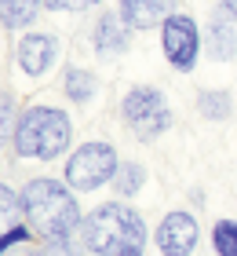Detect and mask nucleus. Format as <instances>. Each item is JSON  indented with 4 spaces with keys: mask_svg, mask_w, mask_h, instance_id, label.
I'll list each match as a JSON object with an SVG mask.
<instances>
[{
    "mask_svg": "<svg viewBox=\"0 0 237 256\" xmlns=\"http://www.w3.org/2000/svg\"><path fill=\"white\" fill-rule=\"evenodd\" d=\"M18 202H22V224L40 242H73V234L84 224V212H80L73 187L66 180L37 176L18 190Z\"/></svg>",
    "mask_w": 237,
    "mask_h": 256,
    "instance_id": "nucleus-1",
    "label": "nucleus"
},
{
    "mask_svg": "<svg viewBox=\"0 0 237 256\" xmlns=\"http://www.w3.org/2000/svg\"><path fill=\"white\" fill-rule=\"evenodd\" d=\"M80 238L91 256H142L146 252V224L135 208L121 202H102L84 212Z\"/></svg>",
    "mask_w": 237,
    "mask_h": 256,
    "instance_id": "nucleus-2",
    "label": "nucleus"
},
{
    "mask_svg": "<svg viewBox=\"0 0 237 256\" xmlns=\"http://www.w3.org/2000/svg\"><path fill=\"white\" fill-rule=\"evenodd\" d=\"M69 143H73V121H69L66 110L58 106H26L15 118V136H11V146H15L18 158L29 161H55L62 158Z\"/></svg>",
    "mask_w": 237,
    "mask_h": 256,
    "instance_id": "nucleus-3",
    "label": "nucleus"
},
{
    "mask_svg": "<svg viewBox=\"0 0 237 256\" xmlns=\"http://www.w3.org/2000/svg\"><path fill=\"white\" fill-rule=\"evenodd\" d=\"M121 118H124L128 132H132L139 143H153V139H161L172 128V106H168V99H164L161 88L135 84V88H128L124 99H121Z\"/></svg>",
    "mask_w": 237,
    "mask_h": 256,
    "instance_id": "nucleus-4",
    "label": "nucleus"
},
{
    "mask_svg": "<svg viewBox=\"0 0 237 256\" xmlns=\"http://www.w3.org/2000/svg\"><path fill=\"white\" fill-rule=\"evenodd\" d=\"M117 168H121L117 150L110 143H102V139H91V143H80L73 154L66 158L62 180L73 190H99L106 183H113Z\"/></svg>",
    "mask_w": 237,
    "mask_h": 256,
    "instance_id": "nucleus-5",
    "label": "nucleus"
},
{
    "mask_svg": "<svg viewBox=\"0 0 237 256\" xmlns=\"http://www.w3.org/2000/svg\"><path fill=\"white\" fill-rule=\"evenodd\" d=\"M201 37L197 22L186 15V11H172L168 18H164L161 26V52L164 59H168L172 70H179V74H190V70L197 66V55H201Z\"/></svg>",
    "mask_w": 237,
    "mask_h": 256,
    "instance_id": "nucleus-6",
    "label": "nucleus"
},
{
    "mask_svg": "<svg viewBox=\"0 0 237 256\" xmlns=\"http://www.w3.org/2000/svg\"><path fill=\"white\" fill-rule=\"evenodd\" d=\"M197 238H201L197 216L186 212V208L168 212L161 220V227H157V249H161V256H194Z\"/></svg>",
    "mask_w": 237,
    "mask_h": 256,
    "instance_id": "nucleus-7",
    "label": "nucleus"
},
{
    "mask_svg": "<svg viewBox=\"0 0 237 256\" xmlns=\"http://www.w3.org/2000/svg\"><path fill=\"white\" fill-rule=\"evenodd\" d=\"M58 59V37L55 33H22L18 48H15V62L26 77H44Z\"/></svg>",
    "mask_w": 237,
    "mask_h": 256,
    "instance_id": "nucleus-8",
    "label": "nucleus"
},
{
    "mask_svg": "<svg viewBox=\"0 0 237 256\" xmlns=\"http://www.w3.org/2000/svg\"><path fill=\"white\" fill-rule=\"evenodd\" d=\"M128 37H132V26L121 18V11H99L91 26V48L95 55H121L128 52Z\"/></svg>",
    "mask_w": 237,
    "mask_h": 256,
    "instance_id": "nucleus-9",
    "label": "nucleus"
},
{
    "mask_svg": "<svg viewBox=\"0 0 237 256\" xmlns=\"http://www.w3.org/2000/svg\"><path fill=\"white\" fill-rule=\"evenodd\" d=\"M205 48L216 62H230L237 55V30H234V15L227 11H212L208 18V33H205Z\"/></svg>",
    "mask_w": 237,
    "mask_h": 256,
    "instance_id": "nucleus-10",
    "label": "nucleus"
},
{
    "mask_svg": "<svg viewBox=\"0 0 237 256\" xmlns=\"http://www.w3.org/2000/svg\"><path fill=\"white\" fill-rule=\"evenodd\" d=\"M117 11L132 30H153L164 26V18L175 11V0H121Z\"/></svg>",
    "mask_w": 237,
    "mask_h": 256,
    "instance_id": "nucleus-11",
    "label": "nucleus"
},
{
    "mask_svg": "<svg viewBox=\"0 0 237 256\" xmlns=\"http://www.w3.org/2000/svg\"><path fill=\"white\" fill-rule=\"evenodd\" d=\"M62 92L73 102H91L95 99V92H99V77L91 74V70H84V66H66L62 70Z\"/></svg>",
    "mask_w": 237,
    "mask_h": 256,
    "instance_id": "nucleus-12",
    "label": "nucleus"
},
{
    "mask_svg": "<svg viewBox=\"0 0 237 256\" xmlns=\"http://www.w3.org/2000/svg\"><path fill=\"white\" fill-rule=\"evenodd\" d=\"M44 0H0V26L4 30H26L37 22Z\"/></svg>",
    "mask_w": 237,
    "mask_h": 256,
    "instance_id": "nucleus-13",
    "label": "nucleus"
},
{
    "mask_svg": "<svg viewBox=\"0 0 237 256\" xmlns=\"http://www.w3.org/2000/svg\"><path fill=\"white\" fill-rule=\"evenodd\" d=\"M197 114L205 121H227L234 114V99L227 88H201L197 92Z\"/></svg>",
    "mask_w": 237,
    "mask_h": 256,
    "instance_id": "nucleus-14",
    "label": "nucleus"
},
{
    "mask_svg": "<svg viewBox=\"0 0 237 256\" xmlns=\"http://www.w3.org/2000/svg\"><path fill=\"white\" fill-rule=\"evenodd\" d=\"M142 183H146V168L139 165V161H121V168H117V176L110 187L121 194V198H132L142 190Z\"/></svg>",
    "mask_w": 237,
    "mask_h": 256,
    "instance_id": "nucleus-15",
    "label": "nucleus"
},
{
    "mask_svg": "<svg viewBox=\"0 0 237 256\" xmlns=\"http://www.w3.org/2000/svg\"><path fill=\"white\" fill-rule=\"evenodd\" d=\"M212 249L216 256H237V220L223 216L212 224Z\"/></svg>",
    "mask_w": 237,
    "mask_h": 256,
    "instance_id": "nucleus-16",
    "label": "nucleus"
},
{
    "mask_svg": "<svg viewBox=\"0 0 237 256\" xmlns=\"http://www.w3.org/2000/svg\"><path fill=\"white\" fill-rule=\"evenodd\" d=\"M18 224H22V202L11 187L0 183V234H7V230L18 227Z\"/></svg>",
    "mask_w": 237,
    "mask_h": 256,
    "instance_id": "nucleus-17",
    "label": "nucleus"
},
{
    "mask_svg": "<svg viewBox=\"0 0 237 256\" xmlns=\"http://www.w3.org/2000/svg\"><path fill=\"white\" fill-rule=\"evenodd\" d=\"M11 110H15L11 96H7V92H0V146L11 143V136H15V121H11Z\"/></svg>",
    "mask_w": 237,
    "mask_h": 256,
    "instance_id": "nucleus-18",
    "label": "nucleus"
},
{
    "mask_svg": "<svg viewBox=\"0 0 237 256\" xmlns=\"http://www.w3.org/2000/svg\"><path fill=\"white\" fill-rule=\"evenodd\" d=\"M33 238V230L26 227V224H18V227H11L7 234H0V256H7L15 246H26V242Z\"/></svg>",
    "mask_w": 237,
    "mask_h": 256,
    "instance_id": "nucleus-19",
    "label": "nucleus"
},
{
    "mask_svg": "<svg viewBox=\"0 0 237 256\" xmlns=\"http://www.w3.org/2000/svg\"><path fill=\"white\" fill-rule=\"evenodd\" d=\"M37 256H84L73 242H44V246L37 249Z\"/></svg>",
    "mask_w": 237,
    "mask_h": 256,
    "instance_id": "nucleus-20",
    "label": "nucleus"
},
{
    "mask_svg": "<svg viewBox=\"0 0 237 256\" xmlns=\"http://www.w3.org/2000/svg\"><path fill=\"white\" fill-rule=\"evenodd\" d=\"M95 4H99V0H44L47 11H88Z\"/></svg>",
    "mask_w": 237,
    "mask_h": 256,
    "instance_id": "nucleus-21",
    "label": "nucleus"
},
{
    "mask_svg": "<svg viewBox=\"0 0 237 256\" xmlns=\"http://www.w3.org/2000/svg\"><path fill=\"white\" fill-rule=\"evenodd\" d=\"M219 8L227 11V15H234V18H237V0H219Z\"/></svg>",
    "mask_w": 237,
    "mask_h": 256,
    "instance_id": "nucleus-22",
    "label": "nucleus"
},
{
    "mask_svg": "<svg viewBox=\"0 0 237 256\" xmlns=\"http://www.w3.org/2000/svg\"><path fill=\"white\" fill-rule=\"evenodd\" d=\"M7 256H37V249H11Z\"/></svg>",
    "mask_w": 237,
    "mask_h": 256,
    "instance_id": "nucleus-23",
    "label": "nucleus"
}]
</instances>
